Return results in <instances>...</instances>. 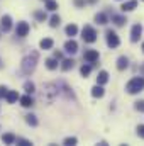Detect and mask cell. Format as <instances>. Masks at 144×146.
I'll return each instance as SVG.
<instances>
[{"mask_svg": "<svg viewBox=\"0 0 144 146\" xmlns=\"http://www.w3.org/2000/svg\"><path fill=\"white\" fill-rule=\"evenodd\" d=\"M58 94H59V87L56 83H44L39 99L42 102H46V104H51V102H54V99L58 97Z\"/></svg>", "mask_w": 144, "mask_h": 146, "instance_id": "6da1fadb", "label": "cell"}, {"mask_svg": "<svg viewBox=\"0 0 144 146\" xmlns=\"http://www.w3.org/2000/svg\"><path fill=\"white\" fill-rule=\"evenodd\" d=\"M37 60H39V54L37 51H31L20 63V70L24 75H31V73L36 70V65H37Z\"/></svg>", "mask_w": 144, "mask_h": 146, "instance_id": "7a4b0ae2", "label": "cell"}, {"mask_svg": "<svg viewBox=\"0 0 144 146\" xmlns=\"http://www.w3.org/2000/svg\"><path fill=\"white\" fill-rule=\"evenodd\" d=\"M126 90L127 94H137V92H143L144 90V78L143 76H134L132 80H129V83L126 85Z\"/></svg>", "mask_w": 144, "mask_h": 146, "instance_id": "3957f363", "label": "cell"}, {"mask_svg": "<svg viewBox=\"0 0 144 146\" xmlns=\"http://www.w3.org/2000/svg\"><path fill=\"white\" fill-rule=\"evenodd\" d=\"M81 37H83L85 42H95L97 41V31L92 26H85L83 31H81Z\"/></svg>", "mask_w": 144, "mask_h": 146, "instance_id": "277c9868", "label": "cell"}, {"mask_svg": "<svg viewBox=\"0 0 144 146\" xmlns=\"http://www.w3.org/2000/svg\"><path fill=\"white\" fill-rule=\"evenodd\" d=\"M27 34H29V24H27L26 21H20V22H17V27H15V36L26 37Z\"/></svg>", "mask_w": 144, "mask_h": 146, "instance_id": "5b68a950", "label": "cell"}, {"mask_svg": "<svg viewBox=\"0 0 144 146\" xmlns=\"http://www.w3.org/2000/svg\"><path fill=\"white\" fill-rule=\"evenodd\" d=\"M12 29V17L10 15H2L0 19V31L2 33H9Z\"/></svg>", "mask_w": 144, "mask_h": 146, "instance_id": "8992f818", "label": "cell"}, {"mask_svg": "<svg viewBox=\"0 0 144 146\" xmlns=\"http://www.w3.org/2000/svg\"><path fill=\"white\" fill-rule=\"evenodd\" d=\"M107 44H108V48H117L120 44V39H119V36L114 31H107Z\"/></svg>", "mask_w": 144, "mask_h": 146, "instance_id": "52a82bcc", "label": "cell"}, {"mask_svg": "<svg viewBox=\"0 0 144 146\" xmlns=\"http://www.w3.org/2000/svg\"><path fill=\"white\" fill-rule=\"evenodd\" d=\"M83 60L88 61V63L98 61V51H97V49H88V51H85V53H83Z\"/></svg>", "mask_w": 144, "mask_h": 146, "instance_id": "ba28073f", "label": "cell"}, {"mask_svg": "<svg viewBox=\"0 0 144 146\" xmlns=\"http://www.w3.org/2000/svg\"><path fill=\"white\" fill-rule=\"evenodd\" d=\"M141 34H143V26H141V24H134L132 29H131V41H132V42H137L139 37H141Z\"/></svg>", "mask_w": 144, "mask_h": 146, "instance_id": "9c48e42d", "label": "cell"}, {"mask_svg": "<svg viewBox=\"0 0 144 146\" xmlns=\"http://www.w3.org/2000/svg\"><path fill=\"white\" fill-rule=\"evenodd\" d=\"M65 51H66V53H70V54H75V53L78 51V42H76V41H73V39L66 41V42H65Z\"/></svg>", "mask_w": 144, "mask_h": 146, "instance_id": "30bf717a", "label": "cell"}, {"mask_svg": "<svg viewBox=\"0 0 144 146\" xmlns=\"http://www.w3.org/2000/svg\"><path fill=\"white\" fill-rule=\"evenodd\" d=\"M19 100H20V106H22V107H32V106H34V99L31 97V94L19 97Z\"/></svg>", "mask_w": 144, "mask_h": 146, "instance_id": "8fae6325", "label": "cell"}, {"mask_svg": "<svg viewBox=\"0 0 144 146\" xmlns=\"http://www.w3.org/2000/svg\"><path fill=\"white\" fill-rule=\"evenodd\" d=\"M137 7V0H127V2H124L122 3V12H131V10H134Z\"/></svg>", "mask_w": 144, "mask_h": 146, "instance_id": "7c38bea8", "label": "cell"}, {"mask_svg": "<svg viewBox=\"0 0 144 146\" xmlns=\"http://www.w3.org/2000/svg\"><path fill=\"white\" fill-rule=\"evenodd\" d=\"M19 94H17V90H7V95H5V100L9 102V104H14L15 100H19Z\"/></svg>", "mask_w": 144, "mask_h": 146, "instance_id": "4fadbf2b", "label": "cell"}, {"mask_svg": "<svg viewBox=\"0 0 144 146\" xmlns=\"http://www.w3.org/2000/svg\"><path fill=\"white\" fill-rule=\"evenodd\" d=\"M104 94H105V90H104V88H102V85H98V83L92 88V95H93L95 99H102V97H104Z\"/></svg>", "mask_w": 144, "mask_h": 146, "instance_id": "5bb4252c", "label": "cell"}, {"mask_svg": "<svg viewBox=\"0 0 144 146\" xmlns=\"http://www.w3.org/2000/svg\"><path fill=\"white\" fill-rule=\"evenodd\" d=\"M53 44H54V41H53L51 37H44V39H41V42H39L41 49H51Z\"/></svg>", "mask_w": 144, "mask_h": 146, "instance_id": "9a60e30c", "label": "cell"}, {"mask_svg": "<svg viewBox=\"0 0 144 146\" xmlns=\"http://www.w3.org/2000/svg\"><path fill=\"white\" fill-rule=\"evenodd\" d=\"M108 82V73L105 70H102V72H98V76H97V83L98 85H105Z\"/></svg>", "mask_w": 144, "mask_h": 146, "instance_id": "2e32d148", "label": "cell"}, {"mask_svg": "<svg viewBox=\"0 0 144 146\" xmlns=\"http://www.w3.org/2000/svg\"><path fill=\"white\" fill-rule=\"evenodd\" d=\"M73 66H75V60H71V58L63 60V63H61V70H63V72H70Z\"/></svg>", "mask_w": 144, "mask_h": 146, "instance_id": "e0dca14e", "label": "cell"}, {"mask_svg": "<svg viewBox=\"0 0 144 146\" xmlns=\"http://www.w3.org/2000/svg\"><path fill=\"white\" fill-rule=\"evenodd\" d=\"M127 66H129V60H127L126 56H120V58L117 60V70L122 72V70H126Z\"/></svg>", "mask_w": 144, "mask_h": 146, "instance_id": "ac0fdd59", "label": "cell"}, {"mask_svg": "<svg viewBox=\"0 0 144 146\" xmlns=\"http://www.w3.org/2000/svg\"><path fill=\"white\" fill-rule=\"evenodd\" d=\"M46 68L48 70H56L58 68V60L56 58H48L46 60Z\"/></svg>", "mask_w": 144, "mask_h": 146, "instance_id": "d6986e66", "label": "cell"}, {"mask_svg": "<svg viewBox=\"0 0 144 146\" xmlns=\"http://www.w3.org/2000/svg\"><path fill=\"white\" fill-rule=\"evenodd\" d=\"M2 141H3L5 145H14V143H15V136H14L12 133H7V134L2 136Z\"/></svg>", "mask_w": 144, "mask_h": 146, "instance_id": "ffe728a7", "label": "cell"}, {"mask_svg": "<svg viewBox=\"0 0 144 146\" xmlns=\"http://www.w3.org/2000/svg\"><path fill=\"white\" fill-rule=\"evenodd\" d=\"M112 22H114L115 26H124L127 21H126V17H122V15H112Z\"/></svg>", "mask_w": 144, "mask_h": 146, "instance_id": "44dd1931", "label": "cell"}, {"mask_svg": "<svg viewBox=\"0 0 144 146\" xmlns=\"http://www.w3.org/2000/svg\"><path fill=\"white\" fill-rule=\"evenodd\" d=\"M95 21H97V24H102V26H104V24H107V22H108L107 15H105L104 12H100V14H97V15H95Z\"/></svg>", "mask_w": 144, "mask_h": 146, "instance_id": "7402d4cb", "label": "cell"}, {"mask_svg": "<svg viewBox=\"0 0 144 146\" xmlns=\"http://www.w3.org/2000/svg\"><path fill=\"white\" fill-rule=\"evenodd\" d=\"M34 17H36L39 22H44V21L48 19V15H46V12H44V10H36V12H34Z\"/></svg>", "mask_w": 144, "mask_h": 146, "instance_id": "603a6c76", "label": "cell"}, {"mask_svg": "<svg viewBox=\"0 0 144 146\" xmlns=\"http://www.w3.org/2000/svg\"><path fill=\"white\" fill-rule=\"evenodd\" d=\"M24 90H26L27 94H34V92H36V85H34L32 82H26V83H24Z\"/></svg>", "mask_w": 144, "mask_h": 146, "instance_id": "cb8c5ba5", "label": "cell"}, {"mask_svg": "<svg viewBox=\"0 0 144 146\" xmlns=\"http://www.w3.org/2000/svg\"><path fill=\"white\" fill-rule=\"evenodd\" d=\"M46 9L51 10V12H54L58 9V2L56 0H46Z\"/></svg>", "mask_w": 144, "mask_h": 146, "instance_id": "d4e9b609", "label": "cell"}, {"mask_svg": "<svg viewBox=\"0 0 144 146\" xmlns=\"http://www.w3.org/2000/svg\"><path fill=\"white\" fill-rule=\"evenodd\" d=\"M66 34L68 36H76V33H78V27L75 26V24H70V26H66Z\"/></svg>", "mask_w": 144, "mask_h": 146, "instance_id": "484cf974", "label": "cell"}, {"mask_svg": "<svg viewBox=\"0 0 144 146\" xmlns=\"http://www.w3.org/2000/svg\"><path fill=\"white\" fill-rule=\"evenodd\" d=\"M26 122L29 124V126H37V119L34 114H27L26 115Z\"/></svg>", "mask_w": 144, "mask_h": 146, "instance_id": "4316f807", "label": "cell"}, {"mask_svg": "<svg viewBox=\"0 0 144 146\" xmlns=\"http://www.w3.org/2000/svg\"><path fill=\"white\" fill-rule=\"evenodd\" d=\"M59 22H61V21H59V17H58V15H53V17L49 19V26H51V27H58V26H59Z\"/></svg>", "mask_w": 144, "mask_h": 146, "instance_id": "83f0119b", "label": "cell"}, {"mask_svg": "<svg viewBox=\"0 0 144 146\" xmlns=\"http://www.w3.org/2000/svg\"><path fill=\"white\" fill-rule=\"evenodd\" d=\"M90 72H92V66H90V65H83V66L80 68V73H81L83 76H88Z\"/></svg>", "mask_w": 144, "mask_h": 146, "instance_id": "f1b7e54d", "label": "cell"}, {"mask_svg": "<svg viewBox=\"0 0 144 146\" xmlns=\"http://www.w3.org/2000/svg\"><path fill=\"white\" fill-rule=\"evenodd\" d=\"M59 87H61V88H63V92H65V94H66V97H73V92H70V90H71V88H70V87H68V85H65V83H59Z\"/></svg>", "mask_w": 144, "mask_h": 146, "instance_id": "f546056e", "label": "cell"}, {"mask_svg": "<svg viewBox=\"0 0 144 146\" xmlns=\"http://www.w3.org/2000/svg\"><path fill=\"white\" fill-rule=\"evenodd\" d=\"M15 143H17L19 146H31V145H32V143H31V141H27V139H17V138H15Z\"/></svg>", "mask_w": 144, "mask_h": 146, "instance_id": "4dcf8cb0", "label": "cell"}, {"mask_svg": "<svg viewBox=\"0 0 144 146\" xmlns=\"http://www.w3.org/2000/svg\"><path fill=\"white\" fill-rule=\"evenodd\" d=\"M76 141H78L76 138H66V139H65V145L66 146H73V145H76Z\"/></svg>", "mask_w": 144, "mask_h": 146, "instance_id": "1f68e13d", "label": "cell"}, {"mask_svg": "<svg viewBox=\"0 0 144 146\" xmlns=\"http://www.w3.org/2000/svg\"><path fill=\"white\" fill-rule=\"evenodd\" d=\"M136 110H139V112H144V100H139V102H136Z\"/></svg>", "mask_w": 144, "mask_h": 146, "instance_id": "d6a6232c", "label": "cell"}, {"mask_svg": "<svg viewBox=\"0 0 144 146\" xmlns=\"http://www.w3.org/2000/svg\"><path fill=\"white\" fill-rule=\"evenodd\" d=\"M7 90H9V88H7V87H5V85H0V99H2V97H5V95H7Z\"/></svg>", "mask_w": 144, "mask_h": 146, "instance_id": "836d02e7", "label": "cell"}, {"mask_svg": "<svg viewBox=\"0 0 144 146\" xmlns=\"http://www.w3.org/2000/svg\"><path fill=\"white\" fill-rule=\"evenodd\" d=\"M137 134L141 138H144V126H137Z\"/></svg>", "mask_w": 144, "mask_h": 146, "instance_id": "e575fe53", "label": "cell"}, {"mask_svg": "<svg viewBox=\"0 0 144 146\" xmlns=\"http://www.w3.org/2000/svg\"><path fill=\"white\" fill-rule=\"evenodd\" d=\"M75 5L76 7H83L85 5V0H75Z\"/></svg>", "mask_w": 144, "mask_h": 146, "instance_id": "d590c367", "label": "cell"}, {"mask_svg": "<svg viewBox=\"0 0 144 146\" xmlns=\"http://www.w3.org/2000/svg\"><path fill=\"white\" fill-rule=\"evenodd\" d=\"M54 58H56V60H61V58H63V53H59V51H54Z\"/></svg>", "mask_w": 144, "mask_h": 146, "instance_id": "8d00e7d4", "label": "cell"}, {"mask_svg": "<svg viewBox=\"0 0 144 146\" xmlns=\"http://www.w3.org/2000/svg\"><path fill=\"white\" fill-rule=\"evenodd\" d=\"M0 68H3V63H2V60H0Z\"/></svg>", "mask_w": 144, "mask_h": 146, "instance_id": "74e56055", "label": "cell"}, {"mask_svg": "<svg viewBox=\"0 0 144 146\" xmlns=\"http://www.w3.org/2000/svg\"><path fill=\"white\" fill-rule=\"evenodd\" d=\"M141 72H143V73H144V63H143V66H141Z\"/></svg>", "mask_w": 144, "mask_h": 146, "instance_id": "f35d334b", "label": "cell"}, {"mask_svg": "<svg viewBox=\"0 0 144 146\" xmlns=\"http://www.w3.org/2000/svg\"><path fill=\"white\" fill-rule=\"evenodd\" d=\"M88 2H90V3H93V2H95V0H88Z\"/></svg>", "mask_w": 144, "mask_h": 146, "instance_id": "ab89813d", "label": "cell"}, {"mask_svg": "<svg viewBox=\"0 0 144 146\" xmlns=\"http://www.w3.org/2000/svg\"><path fill=\"white\" fill-rule=\"evenodd\" d=\"M143 53H144V42H143Z\"/></svg>", "mask_w": 144, "mask_h": 146, "instance_id": "60d3db41", "label": "cell"}, {"mask_svg": "<svg viewBox=\"0 0 144 146\" xmlns=\"http://www.w3.org/2000/svg\"><path fill=\"white\" fill-rule=\"evenodd\" d=\"M143 2H144V0H143Z\"/></svg>", "mask_w": 144, "mask_h": 146, "instance_id": "b9f144b4", "label": "cell"}]
</instances>
